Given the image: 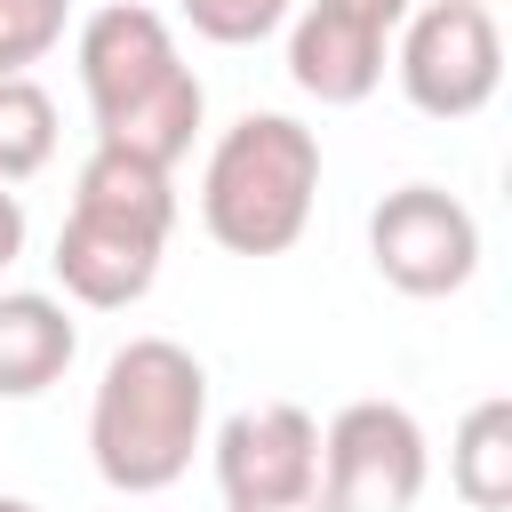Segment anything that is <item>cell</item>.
Instances as JSON below:
<instances>
[{
	"label": "cell",
	"instance_id": "obj_1",
	"mask_svg": "<svg viewBox=\"0 0 512 512\" xmlns=\"http://www.w3.org/2000/svg\"><path fill=\"white\" fill-rule=\"evenodd\" d=\"M80 88H88V112H96V144L112 152H136L152 168H176L200 136V112H208V88L200 72L176 56V32L160 8H136V0H104L88 8L80 40Z\"/></svg>",
	"mask_w": 512,
	"mask_h": 512
},
{
	"label": "cell",
	"instance_id": "obj_2",
	"mask_svg": "<svg viewBox=\"0 0 512 512\" xmlns=\"http://www.w3.org/2000/svg\"><path fill=\"white\" fill-rule=\"evenodd\" d=\"M208 440V368L176 336H128L88 400V464L112 496H160Z\"/></svg>",
	"mask_w": 512,
	"mask_h": 512
},
{
	"label": "cell",
	"instance_id": "obj_3",
	"mask_svg": "<svg viewBox=\"0 0 512 512\" xmlns=\"http://www.w3.org/2000/svg\"><path fill=\"white\" fill-rule=\"evenodd\" d=\"M320 200V136L296 112H240L200 168V224L232 256H288Z\"/></svg>",
	"mask_w": 512,
	"mask_h": 512
},
{
	"label": "cell",
	"instance_id": "obj_4",
	"mask_svg": "<svg viewBox=\"0 0 512 512\" xmlns=\"http://www.w3.org/2000/svg\"><path fill=\"white\" fill-rule=\"evenodd\" d=\"M392 72H400V96L424 120H472V112H488V96L504 88L496 8H480V0H424V8H408Z\"/></svg>",
	"mask_w": 512,
	"mask_h": 512
},
{
	"label": "cell",
	"instance_id": "obj_5",
	"mask_svg": "<svg viewBox=\"0 0 512 512\" xmlns=\"http://www.w3.org/2000/svg\"><path fill=\"white\" fill-rule=\"evenodd\" d=\"M432 480L424 424L400 400H352L320 432V496L328 512H408Z\"/></svg>",
	"mask_w": 512,
	"mask_h": 512
},
{
	"label": "cell",
	"instance_id": "obj_6",
	"mask_svg": "<svg viewBox=\"0 0 512 512\" xmlns=\"http://www.w3.org/2000/svg\"><path fill=\"white\" fill-rule=\"evenodd\" d=\"M368 256L400 296H456L480 272V216L440 184H400L368 216Z\"/></svg>",
	"mask_w": 512,
	"mask_h": 512
},
{
	"label": "cell",
	"instance_id": "obj_7",
	"mask_svg": "<svg viewBox=\"0 0 512 512\" xmlns=\"http://www.w3.org/2000/svg\"><path fill=\"white\" fill-rule=\"evenodd\" d=\"M208 464H216L224 504H288V496H312L320 488V424L296 400H256V408H240V416L216 424Z\"/></svg>",
	"mask_w": 512,
	"mask_h": 512
},
{
	"label": "cell",
	"instance_id": "obj_8",
	"mask_svg": "<svg viewBox=\"0 0 512 512\" xmlns=\"http://www.w3.org/2000/svg\"><path fill=\"white\" fill-rule=\"evenodd\" d=\"M384 56H392V40L368 32V24H352V16L328 8V0L288 8V80H296L312 104H360V96H376Z\"/></svg>",
	"mask_w": 512,
	"mask_h": 512
},
{
	"label": "cell",
	"instance_id": "obj_9",
	"mask_svg": "<svg viewBox=\"0 0 512 512\" xmlns=\"http://www.w3.org/2000/svg\"><path fill=\"white\" fill-rule=\"evenodd\" d=\"M160 240H144V232H128V224H104V216H64L56 224V288L72 296V304H88V312H120V304H136L152 280H160Z\"/></svg>",
	"mask_w": 512,
	"mask_h": 512
},
{
	"label": "cell",
	"instance_id": "obj_10",
	"mask_svg": "<svg viewBox=\"0 0 512 512\" xmlns=\"http://www.w3.org/2000/svg\"><path fill=\"white\" fill-rule=\"evenodd\" d=\"M72 352H80V320L64 312V296L40 288L0 296V400H40L48 384H64Z\"/></svg>",
	"mask_w": 512,
	"mask_h": 512
},
{
	"label": "cell",
	"instance_id": "obj_11",
	"mask_svg": "<svg viewBox=\"0 0 512 512\" xmlns=\"http://www.w3.org/2000/svg\"><path fill=\"white\" fill-rule=\"evenodd\" d=\"M72 208H80V216H104V224H128V232H144V240H160V248H168V232H176V184H168V168H152V160H136V152H112V144H96V152L80 160Z\"/></svg>",
	"mask_w": 512,
	"mask_h": 512
},
{
	"label": "cell",
	"instance_id": "obj_12",
	"mask_svg": "<svg viewBox=\"0 0 512 512\" xmlns=\"http://www.w3.org/2000/svg\"><path fill=\"white\" fill-rule=\"evenodd\" d=\"M448 480L472 512H504L512 504V400L488 392L464 408L456 440H448Z\"/></svg>",
	"mask_w": 512,
	"mask_h": 512
},
{
	"label": "cell",
	"instance_id": "obj_13",
	"mask_svg": "<svg viewBox=\"0 0 512 512\" xmlns=\"http://www.w3.org/2000/svg\"><path fill=\"white\" fill-rule=\"evenodd\" d=\"M48 160H56V96L32 72H16L0 80V184L40 176Z\"/></svg>",
	"mask_w": 512,
	"mask_h": 512
},
{
	"label": "cell",
	"instance_id": "obj_14",
	"mask_svg": "<svg viewBox=\"0 0 512 512\" xmlns=\"http://www.w3.org/2000/svg\"><path fill=\"white\" fill-rule=\"evenodd\" d=\"M64 16L72 0H0V80L32 72L40 56L64 48Z\"/></svg>",
	"mask_w": 512,
	"mask_h": 512
},
{
	"label": "cell",
	"instance_id": "obj_15",
	"mask_svg": "<svg viewBox=\"0 0 512 512\" xmlns=\"http://www.w3.org/2000/svg\"><path fill=\"white\" fill-rule=\"evenodd\" d=\"M288 8L296 0H184V24L200 40H216V48H256V40H272L288 24Z\"/></svg>",
	"mask_w": 512,
	"mask_h": 512
},
{
	"label": "cell",
	"instance_id": "obj_16",
	"mask_svg": "<svg viewBox=\"0 0 512 512\" xmlns=\"http://www.w3.org/2000/svg\"><path fill=\"white\" fill-rule=\"evenodd\" d=\"M328 8H344L352 24H368V32H384V40H392V32H400V16H408L416 0H328Z\"/></svg>",
	"mask_w": 512,
	"mask_h": 512
},
{
	"label": "cell",
	"instance_id": "obj_17",
	"mask_svg": "<svg viewBox=\"0 0 512 512\" xmlns=\"http://www.w3.org/2000/svg\"><path fill=\"white\" fill-rule=\"evenodd\" d=\"M16 256H24V200L0 184V272H8Z\"/></svg>",
	"mask_w": 512,
	"mask_h": 512
},
{
	"label": "cell",
	"instance_id": "obj_18",
	"mask_svg": "<svg viewBox=\"0 0 512 512\" xmlns=\"http://www.w3.org/2000/svg\"><path fill=\"white\" fill-rule=\"evenodd\" d=\"M224 512H328V496L312 488V496H288V504H224Z\"/></svg>",
	"mask_w": 512,
	"mask_h": 512
},
{
	"label": "cell",
	"instance_id": "obj_19",
	"mask_svg": "<svg viewBox=\"0 0 512 512\" xmlns=\"http://www.w3.org/2000/svg\"><path fill=\"white\" fill-rule=\"evenodd\" d=\"M0 512H40V504L32 496H0Z\"/></svg>",
	"mask_w": 512,
	"mask_h": 512
},
{
	"label": "cell",
	"instance_id": "obj_20",
	"mask_svg": "<svg viewBox=\"0 0 512 512\" xmlns=\"http://www.w3.org/2000/svg\"><path fill=\"white\" fill-rule=\"evenodd\" d=\"M480 8H496V0H480Z\"/></svg>",
	"mask_w": 512,
	"mask_h": 512
}]
</instances>
